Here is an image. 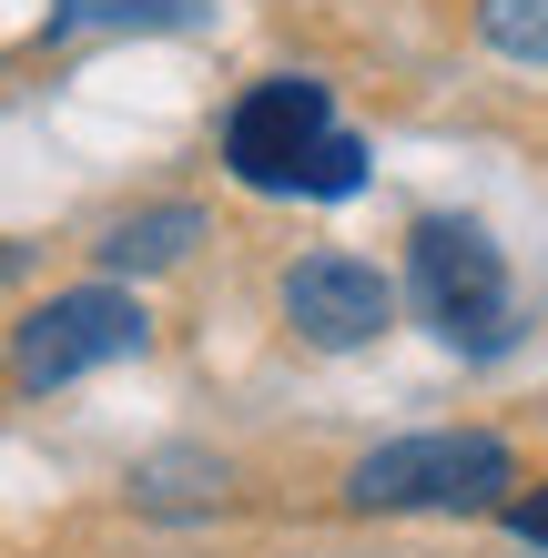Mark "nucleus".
<instances>
[{
	"label": "nucleus",
	"mask_w": 548,
	"mask_h": 558,
	"mask_svg": "<svg viewBox=\"0 0 548 558\" xmlns=\"http://www.w3.org/2000/svg\"><path fill=\"white\" fill-rule=\"evenodd\" d=\"M204 244V214L193 204H153V214H122L102 244H92V265L102 275H153V265H173V254Z\"/></svg>",
	"instance_id": "423d86ee"
},
{
	"label": "nucleus",
	"mask_w": 548,
	"mask_h": 558,
	"mask_svg": "<svg viewBox=\"0 0 548 558\" xmlns=\"http://www.w3.org/2000/svg\"><path fill=\"white\" fill-rule=\"evenodd\" d=\"M223 173L244 193H305V204H336V193L366 183V143L336 122V92L305 72H265L244 82V102L223 112Z\"/></svg>",
	"instance_id": "f257e3e1"
},
{
	"label": "nucleus",
	"mask_w": 548,
	"mask_h": 558,
	"mask_svg": "<svg viewBox=\"0 0 548 558\" xmlns=\"http://www.w3.org/2000/svg\"><path fill=\"white\" fill-rule=\"evenodd\" d=\"M519 498V447L488 426H427L386 437L345 468V508L366 518H427V508H508Z\"/></svg>",
	"instance_id": "f03ea898"
},
{
	"label": "nucleus",
	"mask_w": 548,
	"mask_h": 558,
	"mask_svg": "<svg viewBox=\"0 0 548 558\" xmlns=\"http://www.w3.org/2000/svg\"><path fill=\"white\" fill-rule=\"evenodd\" d=\"M204 0H61L51 31L72 41V31H163V21H193Z\"/></svg>",
	"instance_id": "0eeeda50"
},
{
	"label": "nucleus",
	"mask_w": 548,
	"mask_h": 558,
	"mask_svg": "<svg viewBox=\"0 0 548 558\" xmlns=\"http://www.w3.org/2000/svg\"><path fill=\"white\" fill-rule=\"evenodd\" d=\"M498 518H508V529H519V538H538V548H548V487H528V498H508Z\"/></svg>",
	"instance_id": "1a4fd4ad"
},
{
	"label": "nucleus",
	"mask_w": 548,
	"mask_h": 558,
	"mask_svg": "<svg viewBox=\"0 0 548 558\" xmlns=\"http://www.w3.org/2000/svg\"><path fill=\"white\" fill-rule=\"evenodd\" d=\"M406 294H416V315H427L447 345H467V355L508 345V325H519L498 244L477 234V223H458V214H427L406 234Z\"/></svg>",
	"instance_id": "20e7f679"
},
{
	"label": "nucleus",
	"mask_w": 548,
	"mask_h": 558,
	"mask_svg": "<svg viewBox=\"0 0 548 558\" xmlns=\"http://www.w3.org/2000/svg\"><path fill=\"white\" fill-rule=\"evenodd\" d=\"M284 325L315 345V355H345V345H376L386 325H397V284H386L366 254H336L315 244L284 265Z\"/></svg>",
	"instance_id": "39448f33"
},
{
	"label": "nucleus",
	"mask_w": 548,
	"mask_h": 558,
	"mask_svg": "<svg viewBox=\"0 0 548 558\" xmlns=\"http://www.w3.org/2000/svg\"><path fill=\"white\" fill-rule=\"evenodd\" d=\"M143 336H153V315H143L133 284H112V275L61 284V294H41V305L11 325L0 386H11V397H61V386H82V376L122 366V355H143Z\"/></svg>",
	"instance_id": "7ed1b4c3"
},
{
	"label": "nucleus",
	"mask_w": 548,
	"mask_h": 558,
	"mask_svg": "<svg viewBox=\"0 0 548 558\" xmlns=\"http://www.w3.org/2000/svg\"><path fill=\"white\" fill-rule=\"evenodd\" d=\"M488 41L508 61H548V0H498V11H488Z\"/></svg>",
	"instance_id": "6e6552de"
}]
</instances>
